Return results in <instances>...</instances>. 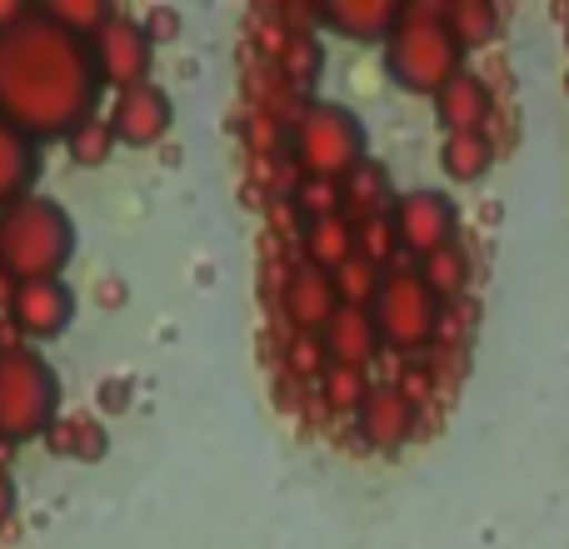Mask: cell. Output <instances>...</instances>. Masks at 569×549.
<instances>
[{
	"label": "cell",
	"mask_w": 569,
	"mask_h": 549,
	"mask_svg": "<svg viewBox=\"0 0 569 549\" xmlns=\"http://www.w3.org/2000/svg\"><path fill=\"white\" fill-rule=\"evenodd\" d=\"M96 56L40 10L0 36V116L26 136H60L96 110Z\"/></svg>",
	"instance_id": "obj_1"
},
{
	"label": "cell",
	"mask_w": 569,
	"mask_h": 549,
	"mask_svg": "<svg viewBox=\"0 0 569 549\" xmlns=\"http://www.w3.org/2000/svg\"><path fill=\"white\" fill-rule=\"evenodd\" d=\"M70 250H76V226L56 200L26 196L10 210H0V270L16 285L60 280Z\"/></svg>",
	"instance_id": "obj_2"
},
{
	"label": "cell",
	"mask_w": 569,
	"mask_h": 549,
	"mask_svg": "<svg viewBox=\"0 0 569 549\" xmlns=\"http://www.w3.org/2000/svg\"><path fill=\"white\" fill-rule=\"evenodd\" d=\"M460 40L450 30V16L440 10H400V26L390 36V70L410 90H445L460 76Z\"/></svg>",
	"instance_id": "obj_3"
},
{
	"label": "cell",
	"mask_w": 569,
	"mask_h": 549,
	"mask_svg": "<svg viewBox=\"0 0 569 549\" xmlns=\"http://www.w3.org/2000/svg\"><path fill=\"white\" fill-rule=\"evenodd\" d=\"M56 425V375L26 345L0 350V445L46 435Z\"/></svg>",
	"instance_id": "obj_4"
},
{
	"label": "cell",
	"mask_w": 569,
	"mask_h": 549,
	"mask_svg": "<svg viewBox=\"0 0 569 549\" xmlns=\"http://www.w3.org/2000/svg\"><path fill=\"white\" fill-rule=\"evenodd\" d=\"M295 160L310 180H345L365 166V136L350 110L340 106H305L295 116Z\"/></svg>",
	"instance_id": "obj_5"
},
{
	"label": "cell",
	"mask_w": 569,
	"mask_h": 549,
	"mask_svg": "<svg viewBox=\"0 0 569 549\" xmlns=\"http://www.w3.org/2000/svg\"><path fill=\"white\" fill-rule=\"evenodd\" d=\"M375 325L380 340L395 350H420L425 340H435L440 330V310H435V290L425 285V274L415 270H390L375 300Z\"/></svg>",
	"instance_id": "obj_6"
},
{
	"label": "cell",
	"mask_w": 569,
	"mask_h": 549,
	"mask_svg": "<svg viewBox=\"0 0 569 549\" xmlns=\"http://www.w3.org/2000/svg\"><path fill=\"white\" fill-rule=\"evenodd\" d=\"M96 70L110 80L116 90L130 86H146V70H150V36L126 16H110L106 30L96 36Z\"/></svg>",
	"instance_id": "obj_7"
},
{
	"label": "cell",
	"mask_w": 569,
	"mask_h": 549,
	"mask_svg": "<svg viewBox=\"0 0 569 549\" xmlns=\"http://www.w3.org/2000/svg\"><path fill=\"white\" fill-rule=\"evenodd\" d=\"M70 315H76V295L66 290V280H30L16 290L10 320L30 340H50V335H60L70 325Z\"/></svg>",
	"instance_id": "obj_8"
},
{
	"label": "cell",
	"mask_w": 569,
	"mask_h": 549,
	"mask_svg": "<svg viewBox=\"0 0 569 549\" xmlns=\"http://www.w3.org/2000/svg\"><path fill=\"white\" fill-rule=\"evenodd\" d=\"M395 236L400 246H410L415 256H435V250L450 246V230H455V210L445 206V196H405L395 206Z\"/></svg>",
	"instance_id": "obj_9"
},
{
	"label": "cell",
	"mask_w": 569,
	"mask_h": 549,
	"mask_svg": "<svg viewBox=\"0 0 569 549\" xmlns=\"http://www.w3.org/2000/svg\"><path fill=\"white\" fill-rule=\"evenodd\" d=\"M284 315L300 325V335H315L340 315V290H335V274L330 270H315V266H300L290 270L284 280Z\"/></svg>",
	"instance_id": "obj_10"
},
{
	"label": "cell",
	"mask_w": 569,
	"mask_h": 549,
	"mask_svg": "<svg viewBox=\"0 0 569 549\" xmlns=\"http://www.w3.org/2000/svg\"><path fill=\"white\" fill-rule=\"evenodd\" d=\"M110 126H116L120 140H130V146H150V140L166 136L170 126V100L160 96L156 86H130L116 96V110H110Z\"/></svg>",
	"instance_id": "obj_11"
},
{
	"label": "cell",
	"mask_w": 569,
	"mask_h": 549,
	"mask_svg": "<svg viewBox=\"0 0 569 549\" xmlns=\"http://www.w3.org/2000/svg\"><path fill=\"white\" fill-rule=\"evenodd\" d=\"M360 435L375 445H400L405 435L415 430V400L410 390H400V385H380V390H370V400L360 405Z\"/></svg>",
	"instance_id": "obj_12"
},
{
	"label": "cell",
	"mask_w": 569,
	"mask_h": 549,
	"mask_svg": "<svg viewBox=\"0 0 569 549\" xmlns=\"http://www.w3.org/2000/svg\"><path fill=\"white\" fill-rule=\"evenodd\" d=\"M320 340H325V350H330L335 365H355V370H365L370 355L380 350V325H375V315L340 305V315L320 330Z\"/></svg>",
	"instance_id": "obj_13"
},
{
	"label": "cell",
	"mask_w": 569,
	"mask_h": 549,
	"mask_svg": "<svg viewBox=\"0 0 569 549\" xmlns=\"http://www.w3.org/2000/svg\"><path fill=\"white\" fill-rule=\"evenodd\" d=\"M36 166H40V160H36V140L0 116V210H10L16 200L30 196Z\"/></svg>",
	"instance_id": "obj_14"
},
{
	"label": "cell",
	"mask_w": 569,
	"mask_h": 549,
	"mask_svg": "<svg viewBox=\"0 0 569 549\" xmlns=\"http://www.w3.org/2000/svg\"><path fill=\"white\" fill-rule=\"evenodd\" d=\"M355 260V220L335 216V220H310L305 226V266L315 270H340Z\"/></svg>",
	"instance_id": "obj_15"
},
{
	"label": "cell",
	"mask_w": 569,
	"mask_h": 549,
	"mask_svg": "<svg viewBox=\"0 0 569 549\" xmlns=\"http://www.w3.org/2000/svg\"><path fill=\"white\" fill-rule=\"evenodd\" d=\"M440 110L450 120V136H480V120L490 110V96L475 76H455L450 86L440 90Z\"/></svg>",
	"instance_id": "obj_16"
},
{
	"label": "cell",
	"mask_w": 569,
	"mask_h": 549,
	"mask_svg": "<svg viewBox=\"0 0 569 549\" xmlns=\"http://www.w3.org/2000/svg\"><path fill=\"white\" fill-rule=\"evenodd\" d=\"M320 400L330 405L335 415H360V405L370 400V385H365V370H355V365H335L320 375Z\"/></svg>",
	"instance_id": "obj_17"
},
{
	"label": "cell",
	"mask_w": 569,
	"mask_h": 549,
	"mask_svg": "<svg viewBox=\"0 0 569 549\" xmlns=\"http://www.w3.org/2000/svg\"><path fill=\"white\" fill-rule=\"evenodd\" d=\"M325 20H330V26H340V30H350V36H360V40H380L385 30L395 36L400 10H395V6H335V10H325Z\"/></svg>",
	"instance_id": "obj_18"
},
{
	"label": "cell",
	"mask_w": 569,
	"mask_h": 549,
	"mask_svg": "<svg viewBox=\"0 0 569 549\" xmlns=\"http://www.w3.org/2000/svg\"><path fill=\"white\" fill-rule=\"evenodd\" d=\"M380 285H385L380 266H370L365 256H355L350 266L335 270V290H340V305H350V310H365V305L380 300Z\"/></svg>",
	"instance_id": "obj_19"
},
{
	"label": "cell",
	"mask_w": 569,
	"mask_h": 549,
	"mask_svg": "<svg viewBox=\"0 0 569 549\" xmlns=\"http://www.w3.org/2000/svg\"><path fill=\"white\" fill-rule=\"evenodd\" d=\"M116 126L110 120H100V116H90L86 126H76L66 136V150H70V160L76 166H100V160H110V146H116Z\"/></svg>",
	"instance_id": "obj_20"
},
{
	"label": "cell",
	"mask_w": 569,
	"mask_h": 549,
	"mask_svg": "<svg viewBox=\"0 0 569 549\" xmlns=\"http://www.w3.org/2000/svg\"><path fill=\"white\" fill-rule=\"evenodd\" d=\"M490 166V146L480 136H450L445 140V170L460 180H475L480 170Z\"/></svg>",
	"instance_id": "obj_21"
},
{
	"label": "cell",
	"mask_w": 569,
	"mask_h": 549,
	"mask_svg": "<svg viewBox=\"0 0 569 549\" xmlns=\"http://www.w3.org/2000/svg\"><path fill=\"white\" fill-rule=\"evenodd\" d=\"M50 450L56 455H86V460H96L100 455V430L90 420H60V425H50Z\"/></svg>",
	"instance_id": "obj_22"
},
{
	"label": "cell",
	"mask_w": 569,
	"mask_h": 549,
	"mask_svg": "<svg viewBox=\"0 0 569 549\" xmlns=\"http://www.w3.org/2000/svg\"><path fill=\"white\" fill-rule=\"evenodd\" d=\"M295 206L310 220H335V216H345V190L335 186V180H305V186L295 190Z\"/></svg>",
	"instance_id": "obj_23"
},
{
	"label": "cell",
	"mask_w": 569,
	"mask_h": 549,
	"mask_svg": "<svg viewBox=\"0 0 569 549\" xmlns=\"http://www.w3.org/2000/svg\"><path fill=\"white\" fill-rule=\"evenodd\" d=\"M425 285H430L435 295H455L465 285V260H460V250L455 246H445V250H435V256H425Z\"/></svg>",
	"instance_id": "obj_24"
},
{
	"label": "cell",
	"mask_w": 569,
	"mask_h": 549,
	"mask_svg": "<svg viewBox=\"0 0 569 549\" xmlns=\"http://www.w3.org/2000/svg\"><path fill=\"white\" fill-rule=\"evenodd\" d=\"M325 370H330V350H325V340H315V335H295L290 340V375L295 380H320Z\"/></svg>",
	"instance_id": "obj_25"
},
{
	"label": "cell",
	"mask_w": 569,
	"mask_h": 549,
	"mask_svg": "<svg viewBox=\"0 0 569 549\" xmlns=\"http://www.w3.org/2000/svg\"><path fill=\"white\" fill-rule=\"evenodd\" d=\"M246 146L256 150V160H276L280 116H270V110H256V106H250V116H246Z\"/></svg>",
	"instance_id": "obj_26"
},
{
	"label": "cell",
	"mask_w": 569,
	"mask_h": 549,
	"mask_svg": "<svg viewBox=\"0 0 569 549\" xmlns=\"http://www.w3.org/2000/svg\"><path fill=\"white\" fill-rule=\"evenodd\" d=\"M315 66H320V50H315V40H310V36H295V40H290V50H284V56H280L284 80H290V86L300 90L305 80L315 76Z\"/></svg>",
	"instance_id": "obj_27"
},
{
	"label": "cell",
	"mask_w": 569,
	"mask_h": 549,
	"mask_svg": "<svg viewBox=\"0 0 569 549\" xmlns=\"http://www.w3.org/2000/svg\"><path fill=\"white\" fill-rule=\"evenodd\" d=\"M10 515H16V485H10V475L0 470V525H6Z\"/></svg>",
	"instance_id": "obj_28"
}]
</instances>
